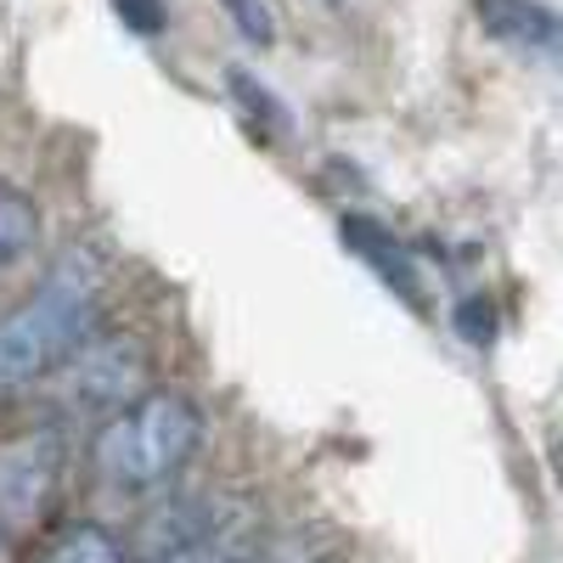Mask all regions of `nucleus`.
Returning <instances> with one entry per match:
<instances>
[{
    "instance_id": "nucleus-6",
    "label": "nucleus",
    "mask_w": 563,
    "mask_h": 563,
    "mask_svg": "<svg viewBox=\"0 0 563 563\" xmlns=\"http://www.w3.org/2000/svg\"><path fill=\"white\" fill-rule=\"evenodd\" d=\"M474 12L496 40L519 45V52H552L558 40V18L541 0H474Z\"/></svg>"
},
{
    "instance_id": "nucleus-13",
    "label": "nucleus",
    "mask_w": 563,
    "mask_h": 563,
    "mask_svg": "<svg viewBox=\"0 0 563 563\" xmlns=\"http://www.w3.org/2000/svg\"><path fill=\"white\" fill-rule=\"evenodd\" d=\"M0 563H18V541L7 530H0Z\"/></svg>"
},
{
    "instance_id": "nucleus-11",
    "label": "nucleus",
    "mask_w": 563,
    "mask_h": 563,
    "mask_svg": "<svg viewBox=\"0 0 563 563\" xmlns=\"http://www.w3.org/2000/svg\"><path fill=\"white\" fill-rule=\"evenodd\" d=\"M220 7H225L231 23H238L243 40H254V45H271V40H276V12H271V0H220Z\"/></svg>"
},
{
    "instance_id": "nucleus-10",
    "label": "nucleus",
    "mask_w": 563,
    "mask_h": 563,
    "mask_svg": "<svg viewBox=\"0 0 563 563\" xmlns=\"http://www.w3.org/2000/svg\"><path fill=\"white\" fill-rule=\"evenodd\" d=\"M451 321H456L462 344H474V350H490V344H496V305H490L485 294H467Z\"/></svg>"
},
{
    "instance_id": "nucleus-2",
    "label": "nucleus",
    "mask_w": 563,
    "mask_h": 563,
    "mask_svg": "<svg viewBox=\"0 0 563 563\" xmlns=\"http://www.w3.org/2000/svg\"><path fill=\"white\" fill-rule=\"evenodd\" d=\"M203 406L175 389H147L141 400L108 411L90 434V467L97 479L130 496L164 490L203 445Z\"/></svg>"
},
{
    "instance_id": "nucleus-1",
    "label": "nucleus",
    "mask_w": 563,
    "mask_h": 563,
    "mask_svg": "<svg viewBox=\"0 0 563 563\" xmlns=\"http://www.w3.org/2000/svg\"><path fill=\"white\" fill-rule=\"evenodd\" d=\"M108 299V265L90 249H68L34 282V294L0 316V400L45 384L97 333Z\"/></svg>"
},
{
    "instance_id": "nucleus-4",
    "label": "nucleus",
    "mask_w": 563,
    "mask_h": 563,
    "mask_svg": "<svg viewBox=\"0 0 563 563\" xmlns=\"http://www.w3.org/2000/svg\"><path fill=\"white\" fill-rule=\"evenodd\" d=\"M63 474H68V434L57 422L12 434L0 445V530L12 541L40 530V519L57 507Z\"/></svg>"
},
{
    "instance_id": "nucleus-3",
    "label": "nucleus",
    "mask_w": 563,
    "mask_h": 563,
    "mask_svg": "<svg viewBox=\"0 0 563 563\" xmlns=\"http://www.w3.org/2000/svg\"><path fill=\"white\" fill-rule=\"evenodd\" d=\"M153 389V350L135 333H90L57 366V406L63 411H119Z\"/></svg>"
},
{
    "instance_id": "nucleus-5",
    "label": "nucleus",
    "mask_w": 563,
    "mask_h": 563,
    "mask_svg": "<svg viewBox=\"0 0 563 563\" xmlns=\"http://www.w3.org/2000/svg\"><path fill=\"white\" fill-rule=\"evenodd\" d=\"M339 238L350 243V254H361L372 271H378L406 305H422V294H417V288H422V276H417V260L406 254L400 238H389V231H384L378 220H366V214H344Z\"/></svg>"
},
{
    "instance_id": "nucleus-9",
    "label": "nucleus",
    "mask_w": 563,
    "mask_h": 563,
    "mask_svg": "<svg viewBox=\"0 0 563 563\" xmlns=\"http://www.w3.org/2000/svg\"><path fill=\"white\" fill-rule=\"evenodd\" d=\"M40 243V209L18 186H0V271H12L18 260H29V249Z\"/></svg>"
},
{
    "instance_id": "nucleus-14",
    "label": "nucleus",
    "mask_w": 563,
    "mask_h": 563,
    "mask_svg": "<svg viewBox=\"0 0 563 563\" xmlns=\"http://www.w3.org/2000/svg\"><path fill=\"white\" fill-rule=\"evenodd\" d=\"M327 7H344V0H327Z\"/></svg>"
},
{
    "instance_id": "nucleus-12",
    "label": "nucleus",
    "mask_w": 563,
    "mask_h": 563,
    "mask_svg": "<svg viewBox=\"0 0 563 563\" xmlns=\"http://www.w3.org/2000/svg\"><path fill=\"white\" fill-rule=\"evenodd\" d=\"M113 12H119V23H124V29L147 34V40L169 29V7H164V0H113Z\"/></svg>"
},
{
    "instance_id": "nucleus-8",
    "label": "nucleus",
    "mask_w": 563,
    "mask_h": 563,
    "mask_svg": "<svg viewBox=\"0 0 563 563\" xmlns=\"http://www.w3.org/2000/svg\"><path fill=\"white\" fill-rule=\"evenodd\" d=\"M34 563H124V541L97 519H79V525H63L45 541L34 552Z\"/></svg>"
},
{
    "instance_id": "nucleus-7",
    "label": "nucleus",
    "mask_w": 563,
    "mask_h": 563,
    "mask_svg": "<svg viewBox=\"0 0 563 563\" xmlns=\"http://www.w3.org/2000/svg\"><path fill=\"white\" fill-rule=\"evenodd\" d=\"M225 90H231V102H238L243 124H249L260 141H282V135L294 130V113L282 108V97H276L265 79H254L249 68H225Z\"/></svg>"
}]
</instances>
